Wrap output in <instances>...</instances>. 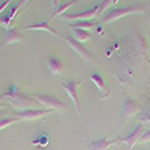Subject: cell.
<instances>
[{
    "label": "cell",
    "mask_w": 150,
    "mask_h": 150,
    "mask_svg": "<svg viewBox=\"0 0 150 150\" xmlns=\"http://www.w3.org/2000/svg\"><path fill=\"white\" fill-rule=\"evenodd\" d=\"M3 98H5V101L12 108H15L17 111L29 110L32 105H35V98H29L24 93H21L17 89V86H12L6 93H3Z\"/></svg>",
    "instance_id": "cell-1"
},
{
    "label": "cell",
    "mask_w": 150,
    "mask_h": 150,
    "mask_svg": "<svg viewBox=\"0 0 150 150\" xmlns=\"http://www.w3.org/2000/svg\"><path fill=\"white\" fill-rule=\"evenodd\" d=\"M146 8L140 6V5H131V6H123V8H112L110 9L107 14H104L101 26H107V24H111L114 21H119L120 18H125L128 15L132 14H140V12H144Z\"/></svg>",
    "instance_id": "cell-2"
},
{
    "label": "cell",
    "mask_w": 150,
    "mask_h": 150,
    "mask_svg": "<svg viewBox=\"0 0 150 150\" xmlns=\"http://www.w3.org/2000/svg\"><path fill=\"white\" fill-rule=\"evenodd\" d=\"M33 98H35L36 102H39L41 105H44L45 110H51V111H59V112H62V111H65V108H66V104H65V102H62L60 99H57V98H54V96H51V95L36 93Z\"/></svg>",
    "instance_id": "cell-3"
},
{
    "label": "cell",
    "mask_w": 150,
    "mask_h": 150,
    "mask_svg": "<svg viewBox=\"0 0 150 150\" xmlns=\"http://www.w3.org/2000/svg\"><path fill=\"white\" fill-rule=\"evenodd\" d=\"M81 84H83L81 80H66V81H62V84H60L62 89L65 90V93L71 98V101L75 107V111H77L78 114L81 112L80 105H78V89L81 87Z\"/></svg>",
    "instance_id": "cell-4"
},
{
    "label": "cell",
    "mask_w": 150,
    "mask_h": 150,
    "mask_svg": "<svg viewBox=\"0 0 150 150\" xmlns=\"http://www.w3.org/2000/svg\"><path fill=\"white\" fill-rule=\"evenodd\" d=\"M53 111L51 110H36V108H29V110H23V111H17V117L23 122V120H39V119H44V117H48L51 116Z\"/></svg>",
    "instance_id": "cell-5"
},
{
    "label": "cell",
    "mask_w": 150,
    "mask_h": 150,
    "mask_svg": "<svg viewBox=\"0 0 150 150\" xmlns=\"http://www.w3.org/2000/svg\"><path fill=\"white\" fill-rule=\"evenodd\" d=\"M143 129H144V126H143V123H138L137 126L132 129V132L129 134V135H126V137H117V143L119 144H126L128 146V150H132V147L140 141V138H141V135H143Z\"/></svg>",
    "instance_id": "cell-6"
},
{
    "label": "cell",
    "mask_w": 150,
    "mask_h": 150,
    "mask_svg": "<svg viewBox=\"0 0 150 150\" xmlns=\"http://www.w3.org/2000/svg\"><path fill=\"white\" fill-rule=\"evenodd\" d=\"M98 15H101V12H99V5L87 9L84 12H80V14H63L62 17H63L65 20H69V21H90L93 18H96Z\"/></svg>",
    "instance_id": "cell-7"
},
{
    "label": "cell",
    "mask_w": 150,
    "mask_h": 150,
    "mask_svg": "<svg viewBox=\"0 0 150 150\" xmlns=\"http://www.w3.org/2000/svg\"><path fill=\"white\" fill-rule=\"evenodd\" d=\"M23 41H26V38L21 35V30H18L17 27L6 29L5 33H3V38H2V44L5 47L14 45V44H18V42H23Z\"/></svg>",
    "instance_id": "cell-8"
},
{
    "label": "cell",
    "mask_w": 150,
    "mask_h": 150,
    "mask_svg": "<svg viewBox=\"0 0 150 150\" xmlns=\"http://www.w3.org/2000/svg\"><path fill=\"white\" fill-rule=\"evenodd\" d=\"M140 110H141V105L137 101H134V99H126L122 105V117H123V120H128V119L134 117L135 114H138Z\"/></svg>",
    "instance_id": "cell-9"
},
{
    "label": "cell",
    "mask_w": 150,
    "mask_h": 150,
    "mask_svg": "<svg viewBox=\"0 0 150 150\" xmlns=\"http://www.w3.org/2000/svg\"><path fill=\"white\" fill-rule=\"evenodd\" d=\"M90 80H92V83L98 87V90H99V98L102 99H108L110 98V89L107 87V84H105V81H104V78H102V75L99 74V72H92L90 74Z\"/></svg>",
    "instance_id": "cell-10"
},
{
    "label": "cell",
    "mask_w": 150,
    "mask_h": 150,
    "mask_svg": "<svg viewBox=\"0 0 150 150\" xmlns=\"http://www.w3.org/2000/svg\"><path fill=\"white\" fill-rule=\"evenodd\" d=\"M23 32H29V30H42L47 33H51L53 36H57L60 39H65V36H62L60 33H57V30H54L51 26H50V21H38L35 24H30V26H26L21 29Z\"/></svg>",
    "instance_id": "cell-11"
},
{
    "label": "cell",
    "mask_w": 150,
    "mask_h": 150,
    "mask_svg": "<svg viewBox=\"0 0 150 150\" xmlns=\"http://www.w3.org/2000/svg\"><path fill=\"white\" fill-rule=\"evenodd\" d=\"M65 41L68 42V45L74 50V51L77 53L80 57H83L84 60H87V62H93V60H95V59H93V54L89 51V50H86L83 44H80V42H77V41H74L72 38H65Z\"/></svg>",
    "instance_id": "cell-12"
},
{
    "label": "cell",
    "mask_w": 150,
    "mask_h": 150,
    "mask_svg": "<svg viewBox=\"0 0 150 150\" xmlns=\"http://www.w3.org/2000/svg\"><path fill=\"white\" fill-rule=\"evenodd\" d=\"M47 66H48V71L53 75H56V77L62 75L65 71V63L59 56H48L47 57Z\"/></svg>",
    "instance_id": "cell-13"
},
{
    "label": "cell",
    "mask_w": 150,
    "mask_h": 150,
    "mask_svg": "<svg viewBox=\"0 0 150 150\" xmlns=\"http://www.w3.org/2000/svg\"><path fill=\"white\" fill-rule=\"evenodd\" d=\"M112 132H114V131H112ZM112 132H110L107 137H104V138L98 140V141H92L89 146H87V150H108L111 146L119 144L116 138H114V140H110V137H111Z\"/></svg>",
    "instance_id": "cell-14"
},
{
    "label": "cell",
    "mask_w": 150,
    "mask_h": 150,
    "mask_svg": "<svg viewBox=\"0 0 150 150\" xmlns=\"http://www.w3.org/2000/svg\"><path fill=\"white\" fill-rule=\"evenodd\" d=\"M20 8H21V3H18V5H15V6H11V8H9V11H6L5 14H3L2 17H0V26H3V27L9 29V26H11L12 23H14L15 15L18 14Z\"/></svg>",
    "instance_id": "cell-15"
},
{
    "label": "cell",
    "mask_w": 150,
    "mask_h": 150,
    "mask_svg": "<svg viewBox=\"0 0 150 150\" xmlns=\"http://www.w3.org/2000/svg\"><path fill=\"white\" fill-rule=\"evenodd\" d=\"M69 30H71V33H72V39L74 41H77V42H80V44H84V42H87V41H90V33L89 32H86V30H81V29H72V27H69Z\"/></svg>",
    "instance_id": "cell-16"
},
{
    "label": "cell",
    "mask_w": 150,
    "mask_h": 150,
    "mask_svg": "<svg viewBox=\"0 0 150 150\" xmlns=\"http://www.w3.org/2000/svg\"><path fill=\"white\" fill-rule=\"evenodd\" d=\"M96 26H98V24L93 23V21H77V23L71 24L69 27H72V29H81V30H86V32H90V30L96 29Z\"/></svg>",
    "instance_id": "cell-17"
},
{
    "label": "cell",
    "mask_w": 150,
    "mask_h": 150,
    "mask_svg": "<svg viewBox=\"0 0 150 150\" xmlns=\"http://www.w3.org/2000/svg\"><path fill=\"white\" fill-rule=\"evenodd\" d=\"M75 3H77V0H71V2H66V3H63V5H60L57 9H56V12H54V14L51 15V18H50V20H54L56 17H60V15H63L65 14V12L69 9V8H72Z\"/></svg>",
    "instance_id": "cell-18"
},
{
    "label": "cell",
    "mask_w": 150,
    "mask_h": 150,
    "mask_svg": "<svg viewBox=\"0 0 150 150\" xmlns=\"http://www.w3.org/2000/svg\"><path fill=\"white\" fill-rule=\"evenodd\" d=\"M18 122H21V120L17 116H5V117L0 119V131H3L5 128L11 126V125H14V123H18Z\"/></svg>",
    "instance_id": "cell-19"
},
{
    "label": "cell",
    "mask_w": 150,
    "mask_h": 150,
    "mask_svg": "<svg viewBox=\"0 0 150 150\" xmlns=\"http://www.w3.org/2000/svg\"><path fill=\"white\" fill-rule=\"evenodd\" d=\"M119 0H102L101 3H99V12H101V15L105 14V11L107 9H111V8H114L117 5Z\"/></svg>",
    "instance_id": "cell-20"
},
{
    "label": "cell",
    "mask_w": 150,
    "mask_h": 150,
    "mask_svg": "<svg viewBox=\"0 0 150 150\" xmlns=\"http://www.w3.org/2000/svg\"><path fill=\"white\" fill-rule=\"evenodd\" d=\"M48 143H50V137L47 135V134H42L39 138H36L35 141H33V144L35 146H41V147H45V146H48Z\"/></svg>",
    "instance_id": "cell-21"
},
{
    "label": "cell",
    "mask_w": 150,
    "mask_h": 150,
    "mask_svg": "<svg viewBox=\"0 0 150 150\" xmlns=\"http://www.w3.org/2000/svg\"><path fill=\"white\" fill-rule=\"evenodd\" d=\"M138 123H143V125H146V123H150V107H149V108H146L143 112H140Z\"/></svg>",
    "instance_id": "cell-22"
},
{
    "label": "cell",
    "mask_w": 150,
    "mask_h": 150,
    "mask_svg": "<svg viewBox=\"0 0 150 150\" xmlns=\"http://www.w3.org/2000/svg\"><path fill=\"white\" fill-rule=\"evenodd\" d=\"M12 0H3V2H0V15L5 14V11L8 9V6L11 5Z\"/></svg>",
    "instance_id": "cell-23"
},
{
    "label": "cell",
    "mask_w": 150,
    "mask_h": 150,
    "mask_svg": "<svg viewBox=\"0 0 150 150\" xmlns=\"http://www.w3.org/2000/svg\"><path fill=\"white\" fill-rule=\"evenodd\" d=\"M149 141H150V129L143 132V135H141V138H140L138 143H149Z\"/></svg>",
    "instance_id": "cell-24"
},
{
    "label": "cell",
    "mask_w": 150,
    "mask_h": 150,
    "mask_svg": "<svg viewBox=\"0 0 150 150\" xmlns=\"http://www.w3.org/2000/svg\"><path fill=\"white\" fill-rule=\"evenodd\" d=\"M29 2H30V0H21V2H20V3H21V9H23L24 6H26V5H27Z\"/></svg>",
    "instance_id": "cell-25"
},
{
    "label": "cell",
    "mask_w": 150,
    "mask_h": 150,
    "mask_svg": "<svg viewBox=\"0 0 150 150\" xmlns=\"http://www.w3.org/2000/svg\"><path fill=\"white\" fill-rule=\"evenodd\" d=\"M5 101V98H3V95H0V102H3ZM0 108H5L3 105H0Z\"/></svg>",
    "instance_id": "cell-26"
},
{
    "label": "cell",
    "mask_w": 150,
    "mask_h": 150,
    "mask_svg": "<svg viewBox=\"0 0 150 150\" xmlns=\"http://www.w3.org/2000/svg\"><path fill=\"white\" fill-rule=\"evenodd\" d=\"M2 117H5L3 116V108H0V119H2Z\"/></svg>",
    "instance_id": "cell-27"
},
{
    "label": "cell",
    "mask_w": 150,
    "mask_h": 150,
    "mask_svg": "<svg viewBox=\"0 0 150 150\" xmlns=\"http://www.w3.org/2000/svg\"><path fill=\"white\" fill-rule=\"evenodd\" d=\"M143 150H147V149H143Z\"/></svg>",
    "instance_id": "cell-28"
},
{
    "label": "cell",
    "mask_w": 150,
    "mask_h": 150,
    "mask_svg": "<svg viewBox=\"0 0 150 150\" xmlns=\"http://www.w3.org/2000/svg\"><path fill=\"white\" fill-rule=\"evenodd\" d=\"M77 2H78V0H77Z\"/></svg>",
    "instance_id": "cell-29"
}]
</instances>
